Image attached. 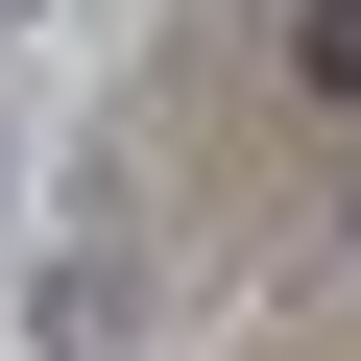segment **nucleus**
<instances>
[{"instance_id": "nucleus-1", "label": "nucleus", "mask_w": 361, "mask_h": 361, "mask_svg": "<svg viewBox=\"0 0 361 361\" xmlns=\"http://www.w3.org/2000/svg\"><path fill=\"white\" fill-rule=\"evenodd\" d=\"M289 73H313V97L361 121V0H289Z\"/></svg>"}, {"instance_id": "nucleus-2", "label": "nucleus", "mask_w": 361, "mask_h": 361, "mask_svg": "<svg viewBox=\"0 0 361 361\" xmlns=\"http://www.w3.org/2000/svg\"><path fill=\"white\" fill-rule=\"evenodd\" d=\"M25 193H49V121H25V97H0V241H25Z\"/></svg>"}]
</instances>
